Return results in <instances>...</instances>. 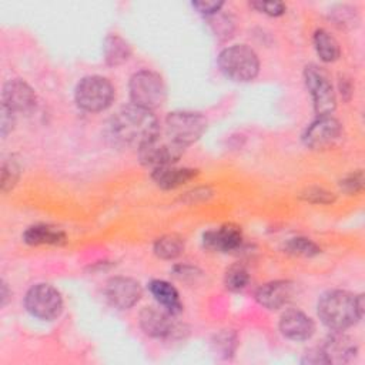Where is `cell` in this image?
Masks as SVG:
<instances>
[{"instance_id": "19", "label": "cell", "mask_w": 365, "mask_h": 365, "mask_svg": "<svg viewBox=\"0 0 365 365\" xmlns=\"http://www.w3.org/2000/svg\"><path fill=\"white\" fill-rule=\"evenodd\" d=\"M148 291L158 302L161 308L168 311L173 315H177L182 311V304L178 295V291L164 279H153L148 284Z\"/></svg>"}, {"instance_id": "18", "label": "cell", "mask_w": 365, "mask_h": 365, "mask_svg": "<svg viewBox=\"0 0 365 365\" xmlns=\"http://www.w3.org/2000/svg\"><path fill=\"white\" fill-rule=\"evenodd\" d=\"M197 175L198 170L190 167H175L174 164L154 168L151 173L153 181L163 190L178 188L195 178Z\"/></svg>"}, {"instance_id": "6", "label": "cell", "mask_w": 365, "mask_h": 365, "mask_svg": "<svg viewBox=\"0 0 365 365\" xmlns=\"http://www.w3.org/2000/svg\"><path fill=\"white\" fill-rule=\"evenodd\" d=\"M207 118L197 111H173L165 117L164 134L182 148L194 144L205 133Z\"/></svg>"}, {"instance_id": "20", "label": "cell", "mask_w": 365, "mask_h": 365, "mask_svg": "<svg viewBox=\"0 0 365 365\" xmlns=\"http://www.w3.org/2000/svg\"><path fill=\"white\" fill-rule=\"evenodd\" d=\"M23 241L29 245H60L66 241V234L48 224H36L23 232Z\"/></svg>"}, {"instance_id": "12", "label": "cell", "mask_w": 365, "mask_h": 365, "mask_svg": "<svg viewBox=\"0 0 365 365\" xmlns=\"http://www.w3.org/2000/svg\"><path fill=\"white\" fill-rule=\"evenodd\" d=\"M1 106L17 114H30L37 107L34 90L23 80L13 78L4 83L1 91Z\"/></svg>"}, {"instance_id": "2", "label": "cell", "mask_w": 365, "mask_h": 365, "mask_svg": "<svg viewBox=\"0 0 365 365\" xmlns=\"http://www.w3.org/2000/svg\"><path fill=\"white\" fill-rule=\"evenodd\" d=\"M321 322L332 331H345L354 327L364 315V297L344 289L324 292L317 304Z\"/></svg>"}, {"instance_id": "29", "label": "cell", "mask_w": 365, "mask_h": 365, "mask_svg": "<svg viewBox=\"0 0 365 365\" xmlns=\"http://www.w3.org/2000/svg\"><path fill=\"white\" fill-rule=\"evenodd\" d=\"M339 188L341 191H344L348 195H354L358 194L364 190V173L362 170L354 171L348 175H345L341 181H339Z\"/></svg>"}, {"instance_id": "7", "label": "cell", "mask_w": 365, "mask_h": 365, "mask_svg": "<svg viewBox=\"0 0 365 365\" xmlns=\"http://www.w3.org/2000/svg\"><path fill=\"white\" fill-rule=\"evenodd\" d=\"M304 81L317 117L331 115L336 107V96L327 71L317 64H308L304 68Z\"/></svg>"}, {"instance_id": "36", "label": "cell", "mask_w": 365, "mask_h": 365, "mask_svg": "<svg viewBox=\"0 0 365 365\" xmlns=\"http://www.w3.org/2000/svg\"><path fill=\"white\" fill-rule=\"evenodd\" d=\"M339 91H341V96L345 100H349V97L352 96V84H351V81L346 80V78H341L339 80Z\"/></svg>"}, {"instance_id": "14", "label": "cell", "mask_w": 365, "mask_h": 365, "mask_svg": "<svg viewBox=\"0 0 365 365\" xmlns=\"http://www.w3.org/2000/svg\"><path fill=\"white\" fill-rule=\"evenodd\" d=\"M173 314L164 308L144 307L140 312L138 321L140 327L148 336L165 338L175 331V324L173 321Z\"/></svg>"}, {"instance_id": "23", "label": "cell", "mask_w": 365, "mask_h": 365, "mask_svg": "<svg viewBox=\"0 0 365 365\" xmlns=\"http://www.w3.org/2000/svg\"><path fill=\"white\" fill-rule=\"evenodd\" d=\"M153 251L161 259H175L184 252V241L178 235L167 234L155 240Z\"/></svg>"}, {"instance_id": "24", "label": "cell", "mask_w": 365, "mask_h": 365, "mask_svg": "<svg viewBox=\"0 0 365 365\" xmlns=\"http://www.w3.org/2000/svg\"><path fill=\"white\" fill-rule=\"evenodd\" d=\"M284 250L288 254L298 255V257H307V258H311V257H315V255L321 254V247L317 245L312 240L305 238V237L289 238L285 242Z\"/></svg>"}, {"instance_id": "9", "label": "cell", "mask_w": 365, "mask_h": 365, "mask_svg": "<svg viewBox=\"0 0 365 365\" xmlns=\"http://www.w3.org/2000/svg\"><path fill=\"white\" fill-rule=\"evenodd\" d=\"M184 150L185 148L175 144L173 140H170L165 134L163 135L160 131L155 137L143 144L137 151L140 163L154 170L158 167L175 164L184 154Z\"/></svg>"}, {"instance_id": "27", "label": "cell", "mask_w": 365, "mask_h": 365, "mask_svg": "<svg viewBox=\"0 0 365 365\" xmlns=\"http://www.w3.org/2000/svg\"><path fill=\"white\" fill-rule=\"evenodd\" d=\"M212 345L215 346V351L220 352L224 358H228L234 355L237 345H238V338L234 331H221L214 335Z\"/></svg>"}, {"instance_id": "15", "label": "cell", "mask_w": 365, "mask_h": 365, "mask_svg": "<svg viewBox=\"0 0 365 365\" xmlns=\"http://www.w3.org/2000/svg\"><path fill=\"white\" fill-rule=\"evenodd\" d=\"M294 288H295L294 282L287 281V279L271 281V282L261 285L255 291V301L261 307H264L269 311H275V309L282 308L292 299Z\"/></svg>"}, {"instance_id": "22", "label": "cell", "mask_w": 365, "mask_h": 365, "mask_svg": "<svg viewBox=\"0 0 365 365\" xmlns=\"http://www.w3.org/2000/svg\"><path fill=\"white\" fill-rule=\"evenodd\" d=\"M312 43H314V48H315L318 57L324 63H334L339 58V56H341L339 43L327 30H324V29L315 30V33L312 36Z\"/></svg>"}, {"instance_id": "21", "label": "cell", "mask_w": 365, "mask_h": 365, "mask_svg": "<svg viewBox=\"0 0 365 365\" xmlns=\"http://www.w3.org/2000/svg\"><path fill=\"white\" fill-rule=\"evenodd\" d=\"M104 61L110 67H117L125 63L131 56L130 44L118 34H108L103 44Z\"/></svg>"}, {"instance_id": "16", "label": "cell", "mask_w": 365, "mask_h": 365, "mask_svg": "<svg viewBox=\"0 0 365 365\" xmlns=\"http://www.w3.org/2000/svg\"><path fill=\"white\" fill-rule=\"evenodd\" d=\"M281 334L291 341H307L315 332V324L305 312L291 308L282 312L279 318Z\"/></svg>"}, {"instance_id": "4", "label": "cell", "mask_w": 365, "mask_h": 365, "mask_svg": "<svg viewBox=\"0 0 365 365\" xmlns=\"http://www.w3.org/2000/svg\"><path fill=\"white\" fill-rule=\"evenodd\" d=\"M128 93L131 104L154 111L167 97V88L163 77L153 70H138L130 77Z\"/></svg>"}, {"instance_id": "33", "label": "cell", "mask_w": 365, "mask_h": 365, "mask_svg": "<svg viewBox=\"0 0 365 365\" xmlns=\"http://www.w3.org/2000/svg\"><path fill=\"white\" fill-rule=\"evenodd\" d=\"M16 124V114L13 111H10L9 108H6L4 106H1L0 108V131H1V137L6 138L9 133H11V130L14 128Z\"/></svg>"}, {"instance_id": "37", "label": "cell", "mask_w": 365, "mask_h": 365, "mask_svg": "<svg viewBox=\"0 0 365 365\" xmlns=\"http://www.w3.org/2000/svg\"><path fill=\"white\" fill-rule=\"evenodd\" d=\"M11 297V291H9V287L4 281H1V307H4Z\"/></svg>"}, {"instance_id": "26", "label": "cell", "mask_w": 365, "mask_h": 365, "mask_svg": "<svg viewBox=\"0 0 365 365\" xmlns=\"http://www.w3.org/2000/svg\"><path fill=\"white\" fill-rule=\"evenodd\" d=\"M20 173H21V165L13 155L3 161V165H1V191L3 192L13 190V187L19 181Z\"/></svg>"}, {"instance_id": "3", "label": "cell", "mask_w": 365, "mask_h": 365, "mask_svg": "<svg viewBox=\"0 0 365 365\" xmlns=\"http://www.w3.org/2000/svg\"><path fill=\"white\" fill-rule=\"evenodd\" d=\"M220 71L231 81L247 83L254 80L259 71V58L247 44L225 47L217 58Z\"/></svg>"}, {"instance_id": "31", "label": "cell", "mask_w": 365, "mask_h": 365, "mask_svg": "<svg viewBox=\"0 0 365 365\" xmlns=\"http://www.w3.org/2000/svg\"><path fill=\"white\" fill-rule=\"evenodd\" d=\"M191 6L202 16L205 17H211L215 16L221 11L224 1L221 0H201V1H192Z\"/></svg>"}, {"instance_id": "35", "label": "cell", "mask_w": 365, "mask_h": 365, "mask_svg": "<svg viewBox=\"0 0 365 365\" xmlns=\"http://www.w3.org/2000/svg\"><path fill=\"white\" fill-rule=\"evenodd\" d=\"M212 195V190L208 187H200L195 188L192 191H188L184 197V201L190 202V204H195L198 201H207L210 197Z\"/></svg>"}, {"instance_id": "1", "label": "cell", "mask_w": 365, "mask_h": 365, "mask_svg": "<svg viewBox=\"0 0 365 365\" xmlns=\"http://www.w3.org/2000/svg\"><path fill=\"white\" fill-rule=\"evenodd\" d=\"M160 133V124L153 111L134 104L121 107L107 124V137L115 147L140 148Z\"/></svg>"}, {"instance_id": "25", "label": "cell", "mask_w": 365, "mask_h": 365, "mask_svg": "<svg viewBox=\"0 0 365 365\" xmlns=\"http://www.w3.org/2000/svg\"><path fill=\"white\" fill-rule=\"evenodd\" d=\"M250 282V274L247 268L241 264H234L231 265L224 275V285L227 289L232 292L242 291Z\"/></svg>"}, {"instance_id": "5", "label": "cell", "mask_w": 365, "mask_h": 365, "mask_svg": "<svg viewBox=\"0 0 365 365\" xmlns=\"http://www.w3.org/2000/svg\"><path fill=\"white\" fill-rule=\"evenodd\" d=\"M115 97L111 81L103 76L83 77L74 90V101L78 108L87 113H100L108 108Z\"/></svg>"}, {"instance_id": "17", "label": "cell", "mask_w": 365, "mask_h": 365, "mask_svg": "<svg viewBox=\"0 0 365 365\" xmlns=\"http://www.w3.org/2000/svg\"><path fill=\"white\" fill-rule=\"evenodd\" d=\"M321 349L327 355L329 364H345L355 358L358 346L352 338L344 335L342 331H334L327 336Z\"/></svg>"}, {"instance_id": "10", "label": "cell", "mask_w": 365, "mask_h": 365, "mask_svg": "<svg viewBox=\"0 0 365 365\" xmlns=\"http://www.w3.org/2000/svg\"><path fill=\"white\" fill-rule=\"evenodd\" d=\"M344 137L342 124L332 115L317 117L302 134V143L305 147L322 151L335 147Z\"/></svg>"}, {"instance_id": "8", "label": "cell", "mask_w": 365, "mask_h": 365, "mask_svg": "<svg viewBox=\"0 0 365 365\" xmlns=\"http://www.w3.org/2000/svg\"><path fill=\"white\" fill-rule=\"evenodd\" d=\"M24 307L31 317L41 321H53L63 311V297L50 284H34L26 292Z\"/></svg>"}, {"instance_id": "32", "label": "cell", "mask_w": 365, "mask_h": 365, "mask_svg": "<svg viewBox=\"0 0 365 365\" xmlns=\"http://www.w3.org/2000/svg\"><path fill=\"white\" fill-rule=\"evenodd\" d=\"M332 19L341 27L352 26V24L356 23V13H355V10L352 7L339 6L336 10L332 11Z\"/></svg>"}, {"instance_id": "28", "label": "cell", "mask_w": 365, "mask_h": 365, "mask_svg": "<svg viewBox=\"0 0 365 365\" xmlns=\"http://www.w3.org/2000/svg\"><path fill=\"white\" fill-rule=\"evenodd\" d=\"M301 200L309 202V204H319V205H328L332 204L336 197L334 192L322 188V187H308L301 192Z\"/></svg>"}, {"instance_id": "34", "label": "cell", "mask_w": 365, "mask_h": 365, "mask_svg": "<svg viewBox=\"0 0 365 365\" xmlns=\"http://www.w3.org/2000/svg\"><path fill=\"white\" fill-rule=\"evenodd\" d=\"M302 364H308V365H319V364H329L327 355L324 354V351L319 348H312L309 351H307L301 359Z\"/></svg>"}, {"instance_id": "13", "label": "cell", "mask_w": 365, "mask_h": 365, "mask_svg": "<svg viewBox=\"0 0 365 365\" xmlns=\"http://www.w3.org/2000/svg\"><path fill=\"white\" fill-rule=\"evenodd\" d=\"M242 232L240 227L228 224L215 230H208L202 234V245L214 252H232L242 245Z\"/></svg>"}, {"instance_id": "30", "label": "cell", "mask_w": 365, "mask_h": 365, "mask_svg": "<svg viewBox=\"0 0 365 365\" xmlns=\"http://www.w3.org/2000/svg\"><path fill=\"white\" fill-rule=\"evenodd\" d=\"M250 6L255 9L259 13H264L271 17H278L282 16L287 11V6L282 1H264V0H257V1H250Z\"/></svg>"}, {"instance_id": "11", "label": "cell", "mask_w": 365, "mask_h": 365, "mask_svg": "<svg viewBox=\"0 0 365 365\" xmlns=\"http://www.w3.org/2000/svg\"><path fill=\"white\" fill-rule=\"evenodd\" d=\"M104 297L117 309H130L143 297L138 281L130 277H113L104 285Z\"/></svg>"}]
</instances>
